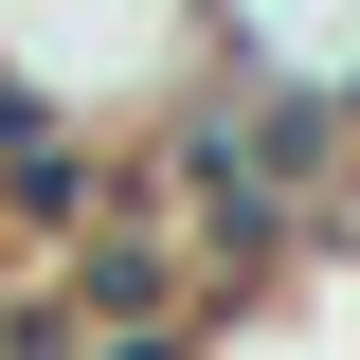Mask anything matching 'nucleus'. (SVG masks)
<instances>
[{
  "mask_svg": "<svg viewBox=\"0 0 360 360\" xmlns=\"http://www.w3.org/2000/svg\"><path fill=\"white\" fill-rule=\"evenodd\" d=\"M90 217H144L127 198V127H90L37 72H0V234H18V252H72Z\"/></svg>",
  "mask_w": 360,
  "mask_h": 360,
  "instance_id": "obj_1",
  "label": "nucleus"
}]
</instances>
